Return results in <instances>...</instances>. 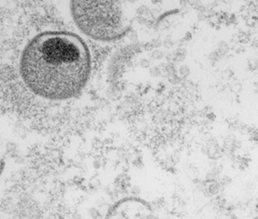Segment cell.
I'll return each instance as SVG.
<instances>
[{
  "label": "cell",
  "instance_id": "1",
  "mask_svg": "<svg viewBox=\"0 0 258 219\" xmlns=\"http://www.w3.org/2000/svg\"><path fill=\"white\" fill-rule=\"evenodd\" d=\"M20 75L38 97L62 101L85 88L92 71L89 47L68 31H45L25 45L20 57Z\"/></svg>",
  "mask_w": 258,
  "mask_h": 219
},
{
  "label": "cell",
  "instance_id": "2",
  "mask_svg": "<svg viewBox=\"0 0 258 219\" xmlns=\"http://www.w3.org/2000/svg\"><path fill=\"white\" fill-rule=\"evenodd\" d=\"M70 13L76 26L97 41H115L128 32L127 21L117 0H71Z\"/></svg>",
  "mask_w": 258,
  "mask_h": 219
}]
</instances>
